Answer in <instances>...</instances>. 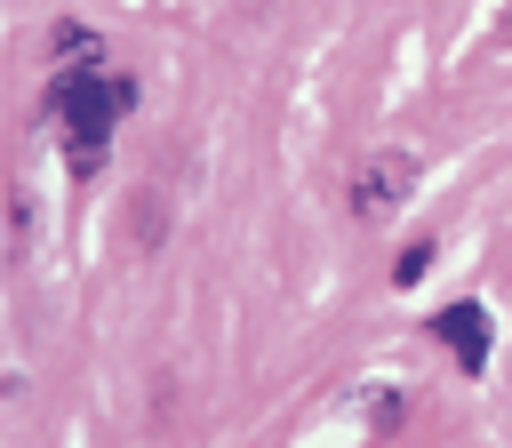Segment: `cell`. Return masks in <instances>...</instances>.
I'll use <instances>...</instances> for the list:
<instances>
[{
	"mask_svg": "<svg viewBox=\"0 0 512 448\" xmlns=\"http://www.w3.org/2000/svg\"><path fill=\"white\" fill-rule=\"evenodd\" d=\"M48 104H56L64 136H72V176H96V168H104V136H112V120L136 104V80L112 72V64H64L56 88H48Z\"/></svg>",
	"mask_w": 512,
	"mask_h": 448,
	"instance_id": "cell-1",
	"label": "cell"
},
{
	"mask_svg": "<svg viewBox=\"0 0 512 448\" xmlns=\"http://www.w3.org/2000/svg\"><path fill=\"white\" fill-rule=\"evenodd\" d=\"M408 184H416V160L408 152H384V160H368L360 168V184H352V216H392L400 200H408Z\"/></svg>",
	"mask_w": 512,
	"mask_h": 448,
	"instance_id": "cell-2",
	"label": "cell"
},
{
	"mask_svg": "<svg viewBox=\"0 0 512 448\" xmlns=\"http://www.w3.org/2000/svg\"><path fill=\"white\" fill-rule=\"evenodd\" d=\"M432 328H440V344L456 352V368H464V376H480V368H488V304H472V296H464V304H448Z\"/></svg>",
	"mask_w": 512,
	"mask_h": 448,
	"instance_id": "cell-3",
	"label": "cell"
},
{
	"mask_svg": "<svg viewBox=\"0 0 512 448\" xmlns=\"http://www.w3.org/2000/svg\"><path fill=\"white\" fill-rule=\"evenodd\" d=\"M48 48H56V64H88V56H96V32H88V24H56Z\"/></svg>",
	"mask_w": 512,
	"mask_h": 448,
	"instance_id": "cell-4",
	"label": "cell"
},
{
	"mask_svg": "<svg viewBox=\"0 0 512 448\" xmlns=\"http://www.w3.org/2000/svg\"><path fill=\"white\" fill-rule=\"evenodd\" d=\"M424 272H432V240H408V248H400V264H392V280H400V288H416Z\"/></svg>",
	"mask_w": 512,
	"mask_h": 448,
	"instance_id": "cell-5",
	"label": "cell"
}]
</instances>
